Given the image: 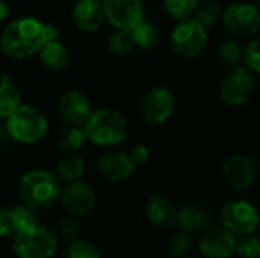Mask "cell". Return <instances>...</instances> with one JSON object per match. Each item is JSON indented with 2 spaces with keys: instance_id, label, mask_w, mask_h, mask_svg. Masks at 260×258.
<instances>
[{
  "instance_id": "ffe728a7",
  "label": "cell",
  "mask_w": 260,
  "mask_h": 258,
  "mask_svg": "<svg viewBox=\"0 0 260 258\" xmlns=\"http://www.w3.org/2000/svg\"><path fill=\"white\" fill-rule=\"evenodd\" d=\"M21 105V94L17 84L5 73H0V120H6Z\"/></svg>"
},
{
  "instance_id": "9a60e30c",
  "label": "cell",
  "mask_w": 260,
  "mask_h": 258,
  "mask_svg": "<svg viewBox=\"0 0 260 258\" xmlns=\"http://www.w3.org/2000/svg\"><path fill=\"white\" fill-rule=\"evenodd\" d=\"M58 111L66 126H85L93 109L85 94L70 90L58 100Z\"/></svg>"
},
{
  "instance_id": "f1b7e54d",
  "label": "cell",
  "mask_w": 260,
  "mask_h": 258,
  "mask_svg": "<svg viewBox=\"0 0 260 258\" xmlns=\"http://www.w3.org/2000/svg\"><path fill=\"white\" fill-rule=\"evenodd\" d=\"M190 246H192L190 236L186 234V233H183V231L174 233V234L168 239V243H166L168 254L172 258L187 257V254H189V251H190Z\"/></svg>"
},
{
  "instance_id": "74e56055",
  "label": "cell",
  "mask_w": 260,
  "mask_h": 258,
  "mask_svg": "<svg viewBox=\"0 0 260 258\" xmlns=\"http://www.w3.org/2000/svg\"><path fill=\"white\" fill-rule=\"evenodd\" d=\"M256 8L260 11V0H256Z\"/></svg>"
},
{
  "instance_id": "cb8c5ba5",
  "label": "cell",
  "mask_w": 260,
  "mask_h": 258,
  "mask_svg": "<svg viewBox=\"0 0 260 258\" xmlns=\"http://www.w3.org/2000/svg\"><path fill=\"white\" fill-rule=\"evenodd\" d=\"M131 38L136 47L148 50L151 47H154L158 41V30L157 27L149 23V21H142L137 27H134L131 32Z\"/></svg>"
},
{
  "instance_id": "484cf974",
  "label": "cell",
  "mask_w": 260,
  "mask_h": 258,
  "mask_svg": "<svg viewBox=\"0 0 260 258\" xmlns=\"http://www.w3.org/2000/svg\"><path fill=\"white\" fill-rule=\"evenodd\" d=\"M198 5L200 0H165L163 3L166 14L177 21L192 18Z\"/></svg>"
},
{
  "instance_id": "e575fe53",
  "label": "cell",
  "mask_w": 260,
  "mask_h": 258,
  "mask_svg": "<svg viewBox=\"0 0 260 258\" xmlns=\"http://www.w3.org/2000/svg\"><path fill=\"white\" fill-rule=\"evenodd\" d=\"M15 234L12 210L0 207V237H11Z\"/></svg>"
},
{
  "instance_id": "e0dca14e",
  "label": "cell",
  "mask_w": 260,
  "mask_h": 258,
  "mask_svg": "<svg viewBox=\"0 0 260 258\" xmlns=\"http://www.w3.org/2000/svg\"><path fill=\"white\" fill-rule=\"evenodd\" d=\"M136 169L137 167L131 161L128 152H108L98 161L99 173L110 182L128 181L134 175Z\"/></svg>"
},
{
  "instance_id": "836d02e7",
  "label": "cell",
  "mask_w": 260,
  "mask_h": 258,
  "mask_svg": "<svg viewBox=\"0 0 260 258\" xmlns=\"http://www.w3.org/2000/svg\"><path fill=\"white\" fill-rule=\"evenodd\" d=\"M81 231H82V230H81V224H79V222L76 220V217H73V216L64 217V219L59 222V225H58V233H59L66 240H69L70 243L79 240Z\"/></svg>"
},
{
  "instance_id": "d4e9b609",
  "label": "cell",
  "mask_w": 260,
  "mask_h": 258,
  "mask_svg": "<svg viewBox=\"0 0 260 258\" xmlns=\"http://www.w3.org/2000/svg\"><path fill=\"white\" fill-rule=\"evenodd\" d=\"M193 15H195L193 18L204 29H207V27L215 26L222 18V9L213 0H203V2H200V5H198V8H197Z\"/></svg>"
},
{
  "instance_id": "1f68e13d",
  "label": "cell",
  "mask_w": 260,
  "mask_h": 258,
  "mask_svg": "<svg viewBox=\"0 0 260 258\" xmlns=\"http://www.w3.org/2000/svg\"><path fill=\"white\" fill-rule=\"evenodd\" d=\"M66 258H101L99 249L87 240H76L67 248Z\"/></svg>"
},
{
  "instance_id": "5b68a950",
  "label": "cell",
  "mask_w": 260,
  "mask_h": 258,
  "mask_svg": "<svg viewBox=\"0 0 260 258\" xmlns=\"http://www.w3.org/2000/svg\"><path fill=\"white\" fill-rule=\"evenodd\" d=\"M59 248V237L44 225L14 234L12 251L18 258H53Z\"/></svg>"
},
{
  "instance_id": "d6a6232c",
  "label": "cell",
  "mask_w": 260,
  "mask_h": 258,
  "mask_svg": "<svg viewBox=\"0 0 260 258\" xmlns=\"http://www.w3.org/2000/svg\"><path fill=\"white\" fill-rule=\"evenodd\" d=\"M244 61L251 73L260 75V38L251 40L244 49Z\"/></svg>"
},
{
  "instance_id": "d6986e66",
  "label": "cell",
  "mask_w": 260,
  "mask_h": 258,
  "mask_svg": "<svg viewBox=\"0 0 260 258\" xmlns=\"http://www.w3.org/2000/svg\"><path fill=\"white\" fill-rule=\"evenodd\" d=\"M146 217L151 225L161 230H168L175 225L177 208L169 196L157 193L152 195L146 202Z\"/></svg>"
},
{
  "instance_id": "2e32d148",
  "label": "cell",
  "mask_w": 260,
  "mask_h": 258,
  "mask_svg": "<svg viewBox=\"0 0 260 258\" xmlns=\"http://www.w3.org/2000/svg\"><path fill=\"white\" fill-rule=\"evenodd\" d=\"M215 214L213 211L204 204H187L177 210L175 225L178 231L186 234H203L207 228L213 225Z\"/></svg>"
},
{
  "instance_id": "30bf717a",
  "label": "cell",
  "mask_w": 260,
  "mask_h": 258,
  "mask_svg": "<svg viewBox=\"0 0 260 258\" xmlns=\"http://www.w3.org/2000/svg\"><path fill=\"white\" fill-rule=\"evenodd\" d=\"M140 108L142 117L149 126H161L174 114L175 96L166 87H154L143 96Z\"/></svg>"
},
{
  "instance_id": "d590c367",
  "label": "cell",
  "mask_w": 260,
  "mask_h": 258,
  "mask_svg": "<svg viewBox=\"0 0 260 258\" xmlns=\"http://www.w3.org/2000/svg\"><path fill=\"white\" fill-rule=\"evenodd\" d=\"M128 155H129L131 161L134 163V166L139 167V166H143V164L148 163V160H149V149L145 144H136L134 148L129 149Z\"/></svg>"
},
{
  "instance_id": "f35d334b",
  "label": "cell",
  "mask_w": 260,
  "mask_h": 258,
  "mask_svg": "<svg viewBox=\"0 0 260 258\" xmlns=\"http://www.w3.org/2000/svg\"><path fill=\"white\" fill-rule=\"evenodd\" d=\"M184 258H197V257H190V255H187V257H184Z\"/></svg>"
},
{
  "instance_id": "4dcf8cb0",
  "label": "cell",
  "mask_w": 260,
  "mask_h": 258,
  "mask_svg": "<svg viewBox=\"0 0 260 258\" xmlns=\"http://www.w3.org/2000/svg\"><path fill=\"white\" fill-rule=\"evenodd\" d=\"M235 255L239 258H260V239L256 234L238 237Z\"/></svg>"
},
{
  "instance_id": "7402d4cb",
  "label": "cell",
  "mask_w": 260,
  "mask_h": 258,
  "mask_svg": "<svg viewBox=\"0 0 260 258\" xmlns=\"http://www.w3.org/2000/svg\"><path fill=\"white\" fill-rule=\"evenodd\" d=\"M85 172V163L78 154H67L58 164H56V178L66 184L81 181Z\"/></svg>"
},
{
  "instance_id": "277c9868",
  "label": "cell",
  "mask_w": 260,
  "mask_h": 258,
  "mask_svg": "<svg viewBox=\"0 0 260 258\" xmlns=\"http://www.w3.org/2000/svg\"><path fill=\"white\" fill-rule=\"evenodd\" d=\"M8 137L21 144L41 141L49 131L47 117L32 105H20L5 122Z\"/></svg>"
},
{
  "instance_id": "8992f818",
  "label": "cell",
  "mask_w": 260,
  "mask_h": 258,
  "mask_svg": "<svg viewBox=\"0 0 260 258\" xmlns=\"http://www.w3.org/2000/svg\"><path fill=\"white\" fill-rule=\"evenodd\" d=\"M221 225L235 237L251 236L260 225V213L251 202L245 199L229 201L221 210Z\"/></svg>"
},
{
  "instance_id": "9c48e42d",
  "label": "cell",
  "mask_w": 260,
  "mask_h": 258,
  "mask_svg": "<svg viewBox=\"0 0 260 258\" xmlns=\"http://www.w3.org/2000/svg\"><path fill=\"white\" fill-rule=\"evenodd\" d=\"M224 27L238 38L253 36L260 29V11L248 2H235L222 11Z\"/></svg>"
},
{
  "instance_id": "4316f807",
  "label": "cell",
  "mask_w": 260,
  "mask_h": 258,
  "mask_svg": "<svg viewBox=\"0 0 260 258\" xmlns=\"http://www.w3.org/2000/svg\"><path fill=\"white\" fill-rule=\"evenodd\" d=\"M218 56L222 65L235 68L239 67L241 61L244 59V49L236 40H225L219 44Z\"/></svg>"
},
{
  "instance_id": "83f0119b",
  "label": "cell",
  "mask_w": 260,
  "mask_h": 258,
  "mask_svg": "<svg viewBox=\"0 0 260 258\" xmlns=\"http://www.w3.org/2000/svg\"><path fill=\"white\" fill-rule=\"evenodd\" d=\"M12 210V219H14V228H15V234L17 233H21V231H27L38 224V216H37V211L24 204H20Z\"/></svg>"
},
{
  "instance_id": "52a82bcc",
  "label": "cell",
  "mask_w": 260,
  "mask_h": 258,
  "mask_svg": "<svg viewBox=\"0 0 260 258\" xmlns=\"http://www.w3.org/2000/svg\"><path fill=\"white\" fill-rule=\"evenodd\" d=\"M256 91L254 75L244 67L230 68L219 82V97L230 106L248 103Z\"/></svg>"
},
{
  "instance_id": "7c38bea8",
  "label": "cell",
  "mask_w": 260,
  "mask_h": 258,
  "mask_svg": "<svg viewBox=\"0 0 260 258\" xmlns=\"http://www.w3.org/2000/svg\"><path fill=\"white\" fill-rule=\"evenodd\" d=\"M236 240L222 225H212L207 228L198 242V251L204 258H232L236 251Z\"/></svg>"
},
{
  "instance_id": "7a4b0ae2",
  "label": "cell",
  "mask_w": 260,
  "mask_h": 258,
  "mask_svg": "<svg viewBox=\"0 0 260 258\" xmlns=\"http://www.w3.org/2000/svg\"><path fill=\"white\" fill-rule=\"evenodd\" d=\"M84 129L87 140L102 148L122 144L129 135L126 117L113 108H99L93 111Z\"/></svg>"
},
{
  "instance_id": "5bb4252c",
  "label": "cell",
  "mask_w": 260,
  "mask_h": 258,
  "mask_svg": "<svg viewBox=\"0 0 260 258\" xmlns=\"http://www.w3.org/2000/svg\"><path fill=\"white\" fill-rule=\"evenodd\" d=\"M222 176L233 190H248L256 181V164L244 154L230 155L222 164Z\"/></svg>"
},
{
  "instance_id": "4fadbf2b",
  "label": "cell",
  "mask_w": 260,
  "mask_h": 258,
  "mask_svg": "<svg viewBox=\"0 0 260 258\" xmlns=\"http://www.w3.org/2000/svg\"><path fill=\"white\" fill-rule=\"evenodd\" d=\"M61 204L69 216L79 217L88 214L98 202L93 187L84 181L69 182L61 189Z\"/></svg>"
},
{
  "instance_id": "8d00e7d4",
  "label": "cell",
  "mask_w": 260,
  "mask_h": 258,
  "mask_svg": "<svg viewBox=\"0 0 260 258\" xmlns=\"http://www.w3.org/2000/svg\"><path fill=\"white\" fill-rule=\"evenodd\" d=\"M8 14H9V9H8V5H6L5 2H2V0H0V23L6 20V17H8Z\"/></svg>"
},
{
  "instance_id": "ba28073f",
  "label": "cell",
  "mask_w": 260,
  "mask_h": 258,
  "mask_svg": "<svg viewBox=\"0 0 260 258\" xmlns=\"http://www.w3.org/2000/svg\"><path fill=\"white\" fill-rule=\"evenodd\" d=\"M207 44V30L195 20L178 21L171 32V47L183 58L198 56Z\"/></svg>"
},
{
  "instance_id": "3957f363",
  "label": "cell",
  "mask_w": 260,
  "mask_h": 258,
  "mask_svg": "<svg viewBox=\"0 0 260 258\" xmlns=\"http://www.w3.org/2000/svg\"><path fill=\"white\" fill-rule=\"evenodd\" d=\"M61 181L55 173L43 169L30 170L18 182L21 202L34 210L52 207L61 196Z\"/></svg>"
},
{
  "instance_id": "44dd1931",
  "label": "cell",
  "mask_w": 260,
  "mask_h": 258,
  "mask_svg": "<svg viewBox=\"0 0 260 258\" xmlns=\"http://www.w3.org/2000/svg\"><path fill=\"white\" fill-rule=\"evenodd\" d=\"M38 55H40L41 64L50 71H62L69 62V50L58 40L46 43L40 49Z\"/></svg>"
},
{
  "instance_id": "6da1fadb",
  "label": "cell",
  "mask_w": 260,
  "mask_h": 258,
  "mask_svg": "<svg viewBox=\"0 0 260 258\" xmlns=\"http://www.w3.org/2000/svg\"><path fill=\"white\" fill-rule=\"evenodd\" d=\"M46 43V23H41L32 17L14 20L5 27L0 36L2 52L12 59L29 58L40 52Z\"/></svg>"
},
{
  "instance_id": "603a6c76",
  "label": "cell",
  "mask_w": 260,
  "mask_h": 258,
  "mask_svg": "<svg viewBox=\"0 0 260 258\" xmlns=\"http://www.w3.org/2000/svg\"><path fill=\"white\" fill-rule=\"evenodd\" d=\"M87 134L84 126H66L58 138V144L67 154L79 152L87 143Z\"/></svg>"
},
{
  "instance_id": "f546056e",
  "label": "cell",
  "mask_w": 260,
  "mask_h": 258,
  "mask_svg": "<svg viewBox=\"0 0 260 258\" xmlns=\"http://www.w3.org/2000/svg\"><path fill=\"white\" fill-rule=\"evenodd\" d=\"M108 49L116 56H123L134 49V43L129 32L114 30L108 38Z\"/></svg>"
},
{
  "instance_id": "ac0fdd59",
  "label": "cell",
  "mask_w": 260,
  "mask_h": 258,
  "mask_svg": "<svg viewBox=\"0 0 260 258\" xmlns=\"http://www.w3.org/2000/svg\"><path fill=\"white\" fill-rule=\"evenodd\" d=\"M75 24L84 32L98 30L104 20V3L102 0H78L72 12Z\"/></svg>"
},
{
  "instance_id": "8fae6325",
  "label": "cell",
  "mask_w": 260,
  "mask_h": 258,
  "mask_svg": "<svg viewBox=\"0 0 260 258\" xmlns=\"http://www.w3.org/2000/svg\"><path fill=\"white\" fill-rule=\"evenodd\" d=\"M105 20L116 30L131 32L145 20V11L140 0H102Z\"/></svg>"
}]
</instances>
